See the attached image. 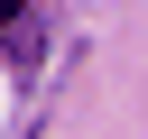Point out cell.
Listing matches in <instances>:
<instances>
[{"label": "cell", "mask_w": 148, "mask_h": 139, "mask_svg": "<svg viewBox=\"0 0 148 139\" xmlns=\"http://www.w3.org/2000/svg\"><path fill=\"white\" fill-rule=\"evenodd\" d=\"M18 9H28V0H0V28H9V19H18Z\"/></svg>", "instance_id": "1"}]
</instances>
